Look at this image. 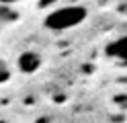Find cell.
I'll use <instances>...</instances> for the list:
<instances>
[{
  "mask_svg": "<svg viewBox=\"0 0 127 123\" xmlns=\"http://www.w3.org/2000/svg\"><path fill=\"white\" fill-rule=\"evenodd\" d=\"M86 16H88V12L84 6H78V4L62 6L45 16V27L51 31H66V29L78 27L82 21H86Z\"/></svg>",
  "mask_w": 127,
  "mask_h": 123,
  "instance_id": "6da1fadb",
  "label": "cell"
},
{
  "mask_svg": "<svg viewBox=\"0 0 127 123\" xmlns=\"http://www.w3.org/2000/svg\"><path fill=\"white\" fill-rule=\"evenodd\" d=\"M37 123H51V121H49V119H45V117H43V119H39Z\"/></svg>",
  "mask_w": 127,
  "mask_h": 123,
  "instance_id": "8992f818",
  "label": "cell"
},
{
  "mask_svg": "<svg viewBox=\"0 0 127 123\" xmlns=\"http://www.w3.org/2000/svg\"><path fill=\"white\" fill-rule=\"evenodd\" d=\"M12 2H17V0H2V4H4V6H10Z\"/></svg>",
  "mask_w": 127,
  "mask_h": 123,
  "instance_id": "277c9868",
  "label": "cell"
},
{
  "mask_svg": "<svg viewBox=\"0 0 127 123\" xmlns=\"http://www.w3.org/2000/svg\"><path fill=\"white\" fill-rule=\"evenodd\" d=\"M49 2H55V0H41V4H39V6H47Z\"/></svg>",
  "mask_w": 127,
  "mask_h": 123,
  "instance_id": "5b68a950",
  "label": "cell"
},
{
  "mask_svg": "<svg viewBox=\"0 0 127 123\" xmlns=\"http://www.w3.org/2000/svg\"><path fill=\"white\" fill-rule=\"evenodd\" d=\"M121 101H127V96H123V98H121Z\"/></svg>",
  "mask_w": 127,
  "mask_h": 123,
  "instance_id": "52a82bcc",
  "label": "cell"
},
{
  "mask_svg": "<svg viewBox=\"0 0 127 123\" xmlns=\"http://www.w3.org/2000/svg\"><path fill=\"white\" fill-rule=\"evenodd\" d=\"M17 64H19V70L21 72L31 74V72L39 70V66H41V57H39V53H35V51H25V53L19 55V62Z\"/></svg>",
  "mask_w": 127,
  "mask_h": 123,
  "instance_id": "3957f363",
  "label": "cell"
},
{
  "mask_svg": "<svg viewBox=\"0 0 127 123\" xmlns=\"http://www.w3.org/2000/svg\"><path fill=\"white\" fill-rule=\"evenodd\" d=\"M105 53L109 57H113V60H117V62H121V64L127 66V35L109 41L107 47H105Z\"/></svg>",
  "mask_w": 127,
  "mask_h": 123,
  "instance_id": "7a4b0ae2",
  "label": "cell"
}]
</instances>
